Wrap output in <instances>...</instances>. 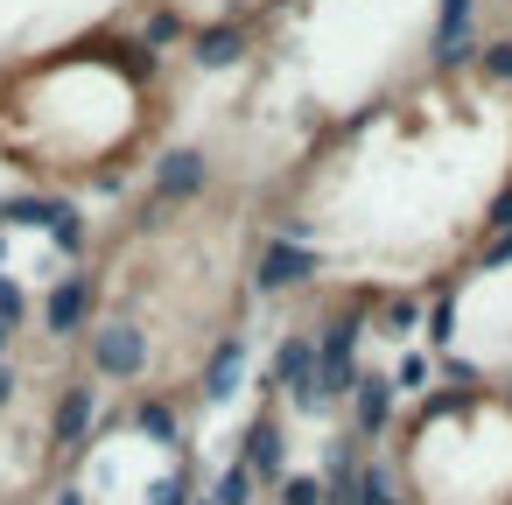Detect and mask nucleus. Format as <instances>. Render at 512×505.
I'll return each instance as SVG.
<instances>
[{
    "label": "nucleus",
    "mask_w": 512,
    "mask_h": 505,
    "mask_svg": "<svg viewBox=\"0 0 512 505\" xmlns=\"http://www.w3.org/2000/svg\"><path fill=\"white\" fill-rule=\"evenodd\" d=\"M43 428H50V456H57V470H78L85 449L99 442V379H92L85 365H78L64 386H50Z\"/></svg>",
    "instance_id": "obj_1"
},
{
    "label": "nucleus",
    "mask_w": 512,
    "mask_h": 505,
    "mask_svg": "<svg viewBox=\"0 0 512 505\" xmlns=\"http://www.w3.org/2000/svg\"><path fill=\"white\" fill-rule=\"evenodd\" d=\"M92 316H99V274H57V281L43 288L29 330H36L43 344H85Z\"/></svg>",
    "instance_id": "obj_2"
},
{
    "label": "nucleus",
    "mask_w": 512,
    "mask_h": 505,
    "mask_svg": "<svg viewBox=\"0 0 512 505\" xmlns=\"http://www.w3.org/2000/svg\"><path fill=\"white\" fill-rule=\"evenodd\" d=\"M246 274H253L260 295H302V288L330 281V274H323V253H316V246H295V239H281V232L260 239V253H253Z\"/></svg>",
    "instance_id": "obj_3"
},
{
    "label": "nucleus",
    "mask_w": 512,
    "mask_h": 505,
    "mask_svg": "<svg viewBox=\"0 0 512 505\" xmlns=\"http://www.w3.org/2000/svg\"><path fill=\"white\" fill-rule=\"evenodd\" d=\"M239 463L253 470V484L281 491V477H288V407L281 400H260L253 407V421L239 435Z\"/></svg>",
    "instance_id": "obj_4"
},
{
    "label": "nucleus",
    "mask_w": 512,
    "mask_h": 505,
    "mask_svg": "<svg viewBox=\"0 0 512 505\" xmlns=\"http://www.w3.org/2000/svg\"><path fill=\"white\" fill-rule=\"evenodd\" d=\"M204 183H211V155H204V148H169V155L155 162V197H148V211H183V204L204 197Z\"/></svg>",
    "instance_id": "obj_5"
},
{
    "label": "nucleus",
    "mask_w": 512,
    "mask_h": 505,
    "mask_svg": "<svg viewBox=\"0 0 512 505\" xmlns=\"http://www.w3.org/2000/svg\"><path fill=\"white\" fill-rule=\"evenodd\" d=\"M127 421L155 449H183L190 442L183 435V386H141V393H127Z\"/></svg>",
    "instance_id": "obj_6"
},
{
    "label": "nucleus",
    "mask_w": 512,
    "mask_h": 505,
    "mask_svg": "<svg viewBox=\"0 0 512 505\" xmlns=\"http://www.w3.org/2000/svg\"><path fill=\"white\" fill-rule=\"evenodd\" d=\"M470 22H477V0H442V8H435V29H428V57H435V71H463V64H477Z\"/></svg>",
    "instance_id": "obj_7"
},
{
    "label": "nucleus",
    "mask_w": 512,
    "mask_h": 505,
    "mask_svg": "<svg viewBox=\"0 0 512 505\" xmlns=\"http://www.w3.org/2000/svg\"><path fill=\"white\" fill-rule=\"evenodd\" d=\"M393 414H400V393H393V379H386V372H365V379L351 386V435L372 449V442H386Z\"/></svg>",
    "instance_id": "obj_8"
},
{
    "label": "nucleus",
    "mask_w": 512,
    "mask_h": 505,
    "mask_svg": "<svg viewBox=\"0 0 512 505\" xmlns=\"http://www.w3.org/2000/svg\"><path fill=\"white\" fill-rule=\"evenodd\" d=\"M239 372H246V330H225L204 365H197V400H232L239 393Z\"/></svg>",
    "instance_id": "obj_9"
},
{
    "label": "nucleus",
    "mask_w": 512,
    "mask_h": 505,
    "mask_svg": "<svg viewBox=\"0 0 512 505\" xmlns=\"http://www.w3.org/2000/svg\"><path fill=\"white\" fill-rule=\"evenodd\" d=\"M414 316H421V295H407V288H372V309H365V323L379 330V337H400V330H414Z\"/></svg>",
    "instance_id": "obj_10"
},
{
    "label": "nucleus",
    "mask_w": 512,
    "mask_h": 505,
    "mask_svg": "<svg viewBox=\"0 0 512 505\" xmlns=\"http://www.w3.org/2000/svg\"><path fill=\"white\" fill-rule=\"evenodd\" d=\"M190 57H197V64H239V57H246V29H239V22L190 29Z\"/></svg>",
    "instance_id": "obj_11"
},
{
    "label": "nucleus",
    "mask_w": 512,
    "mask_h": 505,
    "mask_svg": "<svg viewBox=\"0 0 512 505\" xmlns=\"http://www.w3.org/2000/svg\"><path fill=\"white\" fill-rule=\"evenodd\" d=\"M148 505H197V463L176 456V470H162V477L148 484Z\"/></svg>",
    "instance_id": "obj_12"
},
{
    "label": "nucleus",
    "mask_w": 512,
    "mask_h": 505,
    "mask_svg": "<svg viewBox=\"0 0 512 505\" xmlns=\"http://www.w3.org/2000/svg\"><path fill=\"white\" fill-rule=\"evenodd\" d=\"M253 491H260V484H253V470H246V463H225V470L211 477V491H204V498H211V505H253Z\"/></svg>",
    "instance_id": "obj_13"
},
{
    "label": "nucleus",
    "mask_w": 512,
    "mask_h": 505,
    "mask_svg": "<svg viewBox=\"0 0 512 505\" xmlns=\"http://www.w3.org/2000/svg\"><path fill=\"white\" fill-rule=\"evenodd\" d=\"M477 78H484V85H512V36L477 43Z\"/></svg>",
    "instance_id": "obj_14"
},
{
    "label": "nucleus",
    "mask_w": 512,
    "mask_h": 505,
    "mask_svg": "<svg viewBox=\"0 0 512 505\" xmlns=\"http://www.w3.org/2000/svg\"><path fill=\"white\" fill-rule=\"evenodd\" d=\"M428 372H435V358H428V351H407V358L393 365V393H428Z\"/></svg>",
    "instance_id": "obj_15"
},
{
    "label": "nucleus",
    "mask_w": 512,
    "mask_h": 505,
    "mask_svg": "<svg viewBox=\"0 0 512 505\" xmlns=\"http://www.w3.org/2000/svg\"><path fill=\"white\" fill-rule=\"evenodd\" d=\"M274 505H330V491H323V477H281V491H274Z\"/></svg>",
    "instance_id": "obj_16"
},
{
    "label": "nucleus",
    "mask_w": 512,
    "mask_h": 505,
    "mask_svg": "<svg viewBox=\"0 0 512 505\" xmlns=\"http://www.w3.org/2000/svg\"><path fill=\"white\" fill-rule=\"evenodd\" d=\"M148 43H190L183 15H176V8H148Z\"/></svg>",
    "instance_id": "obj_17"
},
{
    "label": "nucleus",
    "mask_w": 512,
    "mask_h": 505,
    "mask_svg": "<svg viewBox=\"0 0 512 505\" xmlns=\"http://www.w3.org/2000/svg\"><path fill=\"white\" fill-rule=\"evenodd\" d=\"M15 400H22V365L0 358V414H15Z\"/></svg>",
    "instance_id": "obj_18"
},
{
    "label": "nucleus",
    "mask_w": 512,
    "mask_h": 505,
    "mask_svg": "<svg viewBox=\"0 0 512 505\" xmlns=\"http://www.w3.org/2000/svg\"><path fill=\"white\" fill-rule=\"evenodd\" d=\"M50 505H85V491H78V484H57V491H50Z\"/></svg>",
    "instance_id": "obj_19"
}]
</instances>
